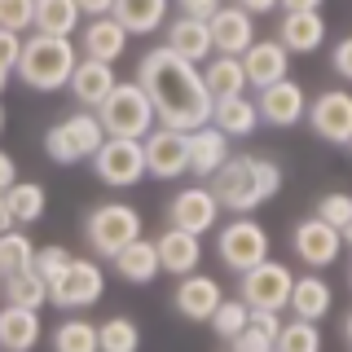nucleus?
Instances as JSON below:
<instances>
[{
	"label": "nucleus",
	"mask_w": 352,
	"mask_h": 352,
	"mask_svg": "<svg viewBox=\"0 0 352 352\" xmlns=\"http://www.w3.org/2000/svg\"><path fill=\"white\" fill-rule=\"evenodd\" d=\"M137 84L150 93L159 128H176V132H194L212 124V93L203 84V66L176 58L163 49H150L137 66Z\"/></svg>",
	"instance_id": "obj_1"
},
{
	"label": "nucleus",
	"mask_w": 352,
	"mask_h": 352,
	"mask_svg": "<svg viewBox=\"0 0 352 352\" xmlns=\"http://www.w3.org/2000/svg\"><path fill=\"white\" fill-rule=\"evenodd\" d=\"M282 190V168L264 154H234L216 176H212V194L220 203V212H256L260 203H269Z\"/></svg>",
	"instance_id": "obj_2"
},
{
	"label": "nucleus",
	"mask_w": 352,
	"mask_h": 352,
	"mask_svg": "<svg viewBox=\"0 0 352 352\" xmlns=\"http://www.w3.org/2000/svg\"><path fill=\"white\" fill-rule=\"evenodd\" d=\"M80 66V53L71 49V40L58 36H27L18 58V80L36 93H58L71 84V71Z\"/></svg>",
	"instance_id": "obj_3"
},
{
	"label": "nucleus",
	"mask_w": 352,
	"mask_h": 352,
	"mask_svg": "<svg viewBox=\"0 0 352 352\" xmlns=\"http://www.w3.org/2000/svg\"><path fill=\"white\" fill-rule=\"evenodd\" d=\"M97 119H102L106 137H115V141H146L150 132L159 128L154 102H150V93L137 80L115 84V93L97 106Z\"/></svg>",
	"instance_id": "obj_4"
},
{
	"label": "nucleus",
	"mask_w": 352,
	"mask_h": 352,
	"mask_svg": "<svg viewBox=\"0 0 352 352\" xmlns=\"http://www.w3.org/2000/svg\"><path fill=\"white\" fill-rule=\"evenodd\" d=\"M102 146H106V128H102V119H97V110H75V115L58 119V124L44 132V150H49V159L62 163V168L93 159Z\"/></svg>",
	"instance_id": "obj_5"
},
{
	"label": "nucleus",
	"mask_w": 352,
	"mask_h": 352,
	"mask_svg": "<svg viewBox=\"0 0 352 352\" xmlns=\"http://www.w3.org/2000/svg\"><path fill=\"white\" fill-rule=\"evenodd\" d=\"M84 238H88V247H93L97 256L115 260L124 247H132V242L141 238V216H137V207H128V203L93 207V212H88V220H84Z\"/></svg>",
	"instance_id": "obj_6"
},
{
	"label": "nucleus",
	"mask_w": 352,
	"mask_h": 352,
	"mask_svg": "<svg viewBox=\"0 0 352 352\" xmlns=\"http://www.w3.org/2000/svg\"><path fill=\"white\" fill-rule=\"evenodd\" d=\"M216 256H220L225 269H234L242 278V273H251L256 264L269 260V229H264L260 220H251V216H234L216 234Z\"/></svg>",
	"instance_id": "obj_7"
},
{
	"label": "nucleus",
	"mask_w": 352,
	"mask_h": 352,
	"mask_svg": "<svg viewBox=\"0 0 352 352\" xmlns=\"http://www.w3.org/2000/svg\"><path fill=\"white\" fill-rule=\"evenodd\" d=\"M291 291H295V273L282 260H264L251 273H242L238 300L247 308H256V313H282L291 304Z\"/></svg>",
	"instance_id": "obj_8"
},
{
	"label": "nucleus",
	"mask_w": 352,
	"mask_h": 352,
	"mask_svg": "<svg viewBox=\"0 0 352 352\" xmlns=\"http://www.w3.org/2000/svg\"><path fill=\"white\" fill-rule=\"evenodd\" d=\"M106 291V273L97 260L71 256V264L62 269V278L49 286V304L66 308V313H80V308H93Z\"/></svg>",
	"instance_id": "obj_9"
},
{
	"label": "nucleus",
	"mask_w": 352,
	"mask_h": 352,
	"mask_svg": "<svg viewBox=\"0 0 352 352\" xmlns=\"http://www.w3.org/2000/svg\"><path fill=\"white\" fill-rule=\"evenodd\" d=\"M93 172L97 181L110 185V190H128L146 176V154H141V141H115L106 137V146L93 154Z\"/></svg>",
	"instance_id": "obj_10"
},
{
	"label": "nucleus",
	"mask_w": 352,
	"mask_h": 352,
	"mask_svg": "<svg viewBox=\"0 0 352 352\" xmlns=\"http://www.w3.org/2000/svg\"><path fill=\"white\" fill-rule=\"evenodd\" d=\"M141 154H146V176H159V181H176V176L190 172V132L154 128L150 137L141 141Z\"/></svg>",
	"instance_id": "obj_11"
},
{
	"label": "nucleus",
	"mask_w": 352,
	"mask_h": 352,
	"mask_svg": "<svg viewBox=\"0 0 352 352\" xmlns=\"http://www.w3.org/2000/svg\"><path fill=\"white\" fill-rule=\"evenodd\" d=\"M308 124L330 146H348L352 141V93L348 88H326L317 102H308Z\"/></svg>",
	"instance_id": "obj_12"
},
{
	"label": "nucleus",
	"mask_w": 352,
	"mask_h": 352,
	"mask_svg": "<svg viewBox=\"0 0 352 352\" xmlns=\"http://www.w3.org/2000/svg\"><path fill=\"white\" fill-rule=\"evenodd\" d=\"M220 220V203L212 194V185H190L168 203V229H185V234L203 238Z\"/></svg>",
	"instance_id": "obj_13"
},
{
	"label": "nucleus",
	"mask_w": 352,
	"mask_h": 352,
	"mask_svg": "<svg viewBox=\"0 0 352 352\" xmlns=\"http://www.w3.org/2000/svg\"><path fill=\"white\" fill-rule=\"evenodd\" d=\"M291 247H295V256H300L308 269H330V264L339 260V251H344V234H339L335 225H326V220H317V216H308L295 225V234H291Z\"/></svg>",
	"instance_id": "obj_14"
},
{
	"label": "nucleus",
	"mask_w": 352,
	"mask_h": 352,
	"mask_svg": "<svg viewBox=\"0 0 352 352\" xmlns=\"http://www.w3.org/2000/svg\"><path fill=\"white\" fill-rule=\"evenodd\" d=\"M256 110H260V124H273V128H295L300 119H308V93L286 75L282 84H269L260 88L256 97Z\"/></svg>",
	"instance_id": "obj_15"
},
{
	"label": "nucleus",
	"mask_w": 352,
	"mask_h": 352,
	"mask_svg": "<svg viewBox=\"0 0 352 352\" xmlns=\"http://www.w3.org/2000/svg\"><path fill=\"white\" fill-rule=\"evenodd\" d=\"M207 27H212V49L225 53V58H242V53L256 44V22L238 5H220L216 14L207 18Z\"/></svg>",
	"instance_id": "obj_16"
},
{
	"label": "nucleus",
	"mask_w": 352,
	"mask_h": 352,
	"mask_svg": "<svg viewBox=\"0 0 352 352\" xmlns=\"http://www.w3.org/2000/svg\"><path fill=\"white\" fill-rule=\"evenodd\" d=\"M154 247H159V269L172 273V278H190L203 264V238L185 234V229H163L154 238Z\"/></svg>",
	"instance_id": "obj_17"
},
{
	"label": "nucleus",
	"mask_w": 352,
	"mask_h": 352,
	"mask_svg": "<svg viewBox=\"0 0 352 352\" xmlns=\"http://www.w3.org/2000/svg\"><path fill=\"white\" fill-rule=\"evenodd\" d=\"M115 84H119V75H115V66H110V62L80 58V66L71 71V84H66V88H71V97L84 110H97L110 93H115Z\"/></svg>",
	"instance_id": "obj_18"
},
{
	"label": "nucleus",
	"mask_w": 352,
	"mask_h": 352,
	"mask_svg": "<svg viewBox=\"0 0 352 352\" xmlns=\"http://www.w3.org/2000/svg\"><path fill=\"white\" fill-rule=\"evenodd\" d=\"M242 71H247V84H256V88L282 84L286 71H291V53L282 49V40H256L242 53Z\"/></svg>",
	"instance_id": "obj_19"
},
{
	"label": "nucleus",
	"mask_w": 352,
	"mask_h": 352,
	"mask_svg": "<svg viewBox=\"0 0 352 352\" xmlns=\"http://www.w3.org/2000/svg\"><path fill=\"white\" fill-rule=\"evenodd\" d=\"M220 300H225L220 282L207 278V273H190V278H181V286H176V313L190 317V322H212Z\"/></svg>",
	"instance_id": "obj_20"
},
{
	"label": "nucleus",
	"mask_w": 352,
	"mask_h": 352,
	"mask_svg": "<svg viewBox=\"0 0 352 352\" xmlns=\"http://www.w3.org/2000/svg\"><path fill=\"white\" fill-rule=\"evenodd\" d=\"M168 49L176 53V58H185V62H207L212 58V27H207V18H190V14H181V18H172L168 22Z\"/></svg>",
	"instance_id": "obj_21"
},
{
	"label": "nucleus",
	"mask_w": 352,
	"mask_h": 352,
	"mask_svg": "<svg viewBox=\"0 0 352 352\" xmlns=\"http://www.w3.org/2000/svg\"><path fill=\"white\" fill-rule=\"evenodd\" d=\"M84 58H93V62H110L115 66L119 58H124V49H128V31L119 27V18L115 14H106V18H88V27H84Z\"/></svg>",
	"instance_id": "obj_22"
},
{
	"label": "nucleus",
	"mask_w": 352,
	"mask_h": 352,
	"mask_svg": "<svg viewBox=\"0 0 352 352\" xmlns=\"http://www.w3.org/2000/svg\"><path fill=\"white\" fill-rule=\"evenodd\" d=\"M229 159H234V154H229V137L220 128L207 124V128H194L190 132V172L194 176H207V181H212Z\"/></svg>",
	"instance_id": "obj_23"
},
{
	"label": "nucleus",
	"mask_w": 352,
	"mask_h": 352,
	"mask_svg": "<svg viewBox=\"0 0 352 352\" xmlns=\"http://www.w3.org/2000/svg\"><path fill=\"white\" fill-rule=\"evenodd\" d=\"M40 335H44L40 313H31V308H14V304L0 308V352H31L40 344Z\"/></svg>",
	"instance_id": "obj_24"
},
{
	"label": "nucleus",
	"mask_w": 352,
	"mask_h": 352,
	"mask_svg": "<svg viewBox=\"0 0 352 352\" xmlns=\"http://www.w3.org/2000/svg\"><path fill=\"white\" fill-rule=\"evenodd\" d=\"M110 269H115L119 282H132V286H150L154 278H159V247L146 238H137L132 247H124L115 260H110Z\"/></svg>",
	"instance_id": "obj_25"
},
{
	"label": "nucleus",
	"mask_w": 352,
	"mask_h": 352,
	"mask_svg": "<svg viewBox=\"0 0 352 352\" xmlns=\"http://www.w3.org/2000/svg\"><path fill=\"white\" fill-rule=\"evenodd\" d=\"M212 128H220L229 141H234V137H251V132L260 128V110H256V102H251L247 93L220 97V102H212Z\"/></svg>",
	"instance_id": "obj_26"
},
{
	"label": "nucleus",
	"mask_w": 352,
	"mask_h": 352,
	"mask_svg": "<svg viewBox=\"0 0 352 352\" xmlns=\"http://www.w3.org/2000/svg\"><path fill=\"white\" fill-rule=\"evenodd\" d=\"M330 304H335V291H330V282H322L317 273H308V278H295V291H291V317L295 322H322L330 313Z\"/></svg>",
	"instance_id": "obj_27"
},
{
	"label": "nucleus",
	"mask_w": 352,
	"mask_h": 352,
	"mask_svg": "<svg viewBox=\"0 0 352 352\" xmlns=\"http://www.w3.org/2000/svg\"><path fill=\"white\" fill-rule=\"evenodd\" d=\"M110 14L119 18V27L128 36H150L168 22V0H115Z\"/></svg>",
	"instance_id": "obj_28"
},
{
	"label": "nucleus",
	"mask_w": 352,
	"mask_h": 352,
	"mask_svg": "<svg viewBox=\"0 0 352 352\" xmlns=\"http://www.w3.org/2000/svg\"><path fill=\"white\" fill-rule=\"evenodd\" d=\"M278 36L286 53H317L326 44V22L322 14H286Z\"/></svg>",
	"instance_id": "obj_29"
},
{
	"label": "nucleus",
	"mask_w": 352,
	"mask_h": 352,
	"mask_svg": "<svg viewBox=\"0 0 352 352\" xmlns=\"http://www.w3.org/2000/svg\"><path fill=\"white\" fill-rule=\"evenodd\" d=\"M80 5L75 0H36V36L71 40L80 31Z\"/></svg>",
	"instance_id": "obj_30"
},
{
	"label": "nucleus",
	"mask_w": 352,
	"mask_h": 352,
	"mask_svg": "<svg viewBox=\"0 0 352 352\" xmlns=\"http://www.w3.org/2000/svg\"><path fill=\"white\" fill-rule=\"evenodd\" d=\"M203 84H207V93H212V102L247 93V71H242V58H225V53H216V58L203 66Z\"/></svg>",
	"instance_id": "obj_31"
},
{
	"label": "nucleus",
	"mask_w": 352,
	"mask_h": 352,
	"mask_svg": "<svg viewBox=\"0 0 352 352\" xmlns=\"http://www.w3.org/2000/svg\"><path fill=\"white\" fill-rule=\"evenodd\" d=\"M5 207H9V216H14V225H36L44 216V207H49V194H44V185H36V181H14L5 190Z\"/></svg>",
	"instance_id": "obj_32"
},
{
	"label": "nucleus",
	"mask_w": 352,
	"mask_h": 352,
	"mask_svg": "<svg viewBox=\"0 0 352 352\" xmlns=\"http://www.w3.org/2000/svg\"><path fill=\"white\" fill-rule=\"evenodd\" d=\"M278 335H282V317L278 313H256V308H251V322L234 339V348L238 352H278Z\"/></svg>",
	"instance_id": "obj_33"
},
{
	"label": "nucleus",
	"mask_w": 352,
	"mask_h": 352,
	"mask_svg": "<svg viewBox=\"0 0 352 352\" xmlns=\"http://www.w3.org/2000/svg\"><path fill=\"white\" fill-rule=\"evenodd\" d=\"M27 269H36V242L22 234V229L0 234V282L18 278V273H27Z\"/></svg>",
	"instance_id": "obj_34"
},
{
	"label": "nucleus",
	"mask_w": 352,
	"mask_h": 352,
	"mask_svg": "<svg viewBox=\"0 0 352 352\" xmlns=\"http://www.w3.org/2000/svg\"><path fill=\"white\" fill-rule=\"evenodd\" d=\"M0 286H5V304H14V308H31V313H40V308L49 304V282H44L36 269L18 273V278H5Z\"/></svg>",
	"instance_id": "obj_35"
},
{
	"label": "nucleus",
	"mask_w": 352,
	"mask_h": 352,
	"mask_svg": "<svg viewBox=\"0 0 352 352\" xmlns=\"http://www.w3.org/2000/svg\"><path fill=\"white\" fill-rule=\"evenodd\" d=\"M53 352H102L97 326L84 322V317H66V322L53 330Z\"/></svg>",
	"instance_id": "obj_36"
},
{
	"label": "nucleus",
	"mask_w": 352,
	"mask_h": 352,
	"mask_svg": "<svg viewBox=\"0 0 352 352\" xmlns=\"http://www.w3.org/2000/svg\"><path fill=\"white\" fill-rule=\"evenodd\" d=\"M97 344L102 352H141V330L132 317H106L97 326Z\"/></svg>",
	"instance_id": "obj_37"
},
{
	"label": "nucleus",
	"mask_w": 352,
	"mask_h": 352,
	"mask_svg": "<svg viewBox=\"0 0 352 352\" xmlns=\"http://www.w3.org/2000/svg\"><path fill=\"white\" fill-rule=\"evenodd\" d=\"M247 322H251V308L242 300H220V308L212 313V330L225 339V344H234L242 330H247Z\"/></svg>",
	"instance_id": "obj_38"
},
{
	"label": "nucleus",
	"mask_w": 352,
	"mask_h": 352,
	"mask_svg": "<svg viewBox=\"0 0 352 352\" xmlns=\"http://www.w3.org/2000/svg\"><path fill=\"white\" fill-rule=\"evenodd\" d=\"M278 352H322V330L317 322H286L278 335Z\"/></svg>",
	"instance_id": "obj_39"
},
{
	"label": "nucleus",
	"mask_w": 352,
	"mask_h": 352,
	"mask_svg": "<svg viewBox=\"0 0 352 352\" xmlns=\"http://www.w3.org/2000/svg\"><path fill=\"white\" fill-rule=\"evenodd\" d=\"M317 220H326V225H335L339 234L352 225V194L335 190V194H322L317 198Z\"/></svg>",
	"instance_id": "obj_40"
},
{
	"label": "nucleus",
	"mask_w": 352,
	"mask_h": 352,
	"mask_svg": "<svg viewBox=\"0 0 352 352\" xmlns=\"http://www.w3.org/2000/svg\"><path fill=\"white\" fill-rule=\"evenodd\" d=\"M0 27L5 31H31L36 27V0H0Z\"/></svg>",
	"instance_id": "obj_41"
},
{
	"label": "nucleus",
	"mask_w": 352,
	"mask_h": 352,
	"mask_svg": "<svg viewBox=\"0 0 352 352\" xmlns=\"http://www.w3.org/2000/svg\"><path fill=\"white\" fill-rule=\"evenodd\" d=\"M66 264H71V251H66V247H40V251H36V273H40L49 286L62 278Z\"/></svg>",
	"instance_id": "obj_42"
},
{
	"label": "nucleus",
	"mask_w": 352,
	"mask_h": 352,
	"mask_svg": "<svg viewBox=\"0 0 352 352\" xmlns=\"http://www.w3.org/2000/svg\"><path fill=\"white\" fill-rule=\"evenodd\" d=\"M22 40H27V36H18V31H5V27H0V71H9V75L18 71Z\"/></svg>",
	"instance_id": "obj_43"
},
{
	"label": "nucleus",
	"mask_w": 352,
	"mask_h": 352,
	"mask_svg": "<svg viewBox=\"0 0 352 352\" xmlns=\"http://www.w3.org/2000/svg\"><path fill=\"white\" fill-rule=\"evenodd\" d=\"M330 71H335L339 80L352 84V36H344L335 49H330Z\"/></svg>",
	"instance_id": "obj_44"
},
{
	"label": "nucleus",
	"mask_w": 352,
	"mask_h": 352,
	"mask_svg": "<svg viewBox=\"0 0 352 352\" xmlns=\"http://www.w3.org/2000/svg\"><path fill=\"white\" fill-rule=\"evenodd\" d=\"M176 5H181V14H190V18H212L220 9V0H176Z\"/></svg>",
	"instance_id": "obj_45"
},
{
	"label": "nucleus",
	"mask_w": 352,
	"mask_h": 352,
	"mask_svg": "<svg viewBox=\"0 0 352 352\" xmlns=\"http://www.w3.org/2000/svg\"><path fill=\"white\" fill-rule=\"evenodd\" d=\"M14 181H18V163L9 159L5 150H0V194H5V190H9V185H14Z\"/></svg>",
	"instance_id": "obj_46"
},
{
	"label": "nucleus",
	"mask_w": 352,
	"mask_h": 352,
	"mask_svg": "<svg viewBox=\"0 0 352 352\" xmlns=\"http://www.w3.org/2000/svg\"><path fill=\"white\" fill-rule=\"evenodd\" d=\"M80 5V14H88V18H106L110 9H115V0H75Z\"/></svg>",
	"instance_id": "obj_47"
},
{
	"label": "nucleus",
	"mask_w": 352,
	"mask_h": 352,
	"mask_svg": "<svg viewBox=\"0 0 352 352\" xmlns=\"http://www.w3.org/2000/svg\"><path fill=\"white\" fill-rule=\"evenodd\" d=\"M234 5H238V9H247V14L256 18V14H269V9H278L282 0H234Z\"/></svg>",
	"instance_id": "obj_48"
},
{
	"label": "nucleus",
	"mask_w": 352,
	"mask_h": 352,
	"mask_svg": "<svg viewBox=\"0 0 352 352\" xmlns=\"http://www.w3.org/2000/svg\"><path fill=\"white\" fill-rule=\"evenodd\" d=\"M286 14H317L322 9V0H282Z\"/></svg>",
	"instance_id": "obj_49"
},
{
	"label": "nucleus",
	"mask_w": 352,
	"mask_h": 352,
	"mask_svg": "<svg viewBox=\"0 0 352 352\" xmlns=\"http://www.w3.org/2000/svg\"><path fill=\"white\" fill-rule=\"evenodd\" d=\"M9 229H18V225H14V216H9V207H5V194H0V234H9Z\"/></svg>",
	"instance_id": "obj_50"
},
{
	"label": "nucleus",
	"mask_w": 352,
	"mask_h": 352,
	"mask_svg": "<svg viewBox=\"0 0 352 352\" xmlns=\"http://www.w3.org/2000/svg\"><path fill=\"white\" fill-rule=\"evenodd\" d=\"M344 339L352 344V313H348V322H344Z\"/></svg>",
	"instance_id": "obj_51"
},
{
	"label": "nucleus",
	"mask_w": 352,
	"mask_h": 352,
	"mask_svg": "<svg viewBox=\"0 0 352 352\" xmlns=\"http://www.w3.org/2000/svg\"><path fill=\"white\" fill-rule=\"evenodd\" d=\"M344 247H352V225H348V229H344Z\"/></svg>",
	"instance_id": "obj_52"
},
{
	"label": "nucleus",
	"mask_w": 352,
	"mask_h": 352,
	"mask_svg": "<svg viewBox=\"0 0 352 352\" xmlns=\"http://www.w3.org/2000/svg\"><path fill=\"white\" fill-rule=\"evenodd\" d=\"M5 84H9V71H0V93H5Z\"/></svg>",
	"instance_id": "obj_53"
},
{
	"label": "nucleus",
	"mask_w": 352,
	"mask_h": 352,
	"mask_svg": "<svg viewBox=\"0 0 352 352\" xmlns=\"http://www.w3.org/2000/svg\"><path fill=\"white\" fill-rule=\"evenodd\" d=\"M0 128H5V106H0Z\"/></svg>",
	"instance_id": "obj_54"
},
{
	"label": "nucleus",
	"mask_w": 352,
	"mask_h": 352,
	"mask_svg": "<svg viewBox=\"0 0 352 352\" xmlns=\"http://www.w3.org/2000/svg\"><path fill=\"white\" fill-rule=\"evenodd\" d=\"M229 352H238V348H234V344H229Z\"/></svg>",
	"instance_id": "obj_55"
},
{
	"label": "nucleus",
	"mask_w": 352,
	"mask_h": 352,
	"mask_svg": "<svg viewBox=\"0 0 352 352\" xmlns=\"http://www.w3.org/2000/svg\"><path fill=\"white\" fill-rule=\"evenodd\" d=\"M348 150H352V141H348Z\"/></svg>",
	"instance_id": "obj_56"
}]
</instances>
